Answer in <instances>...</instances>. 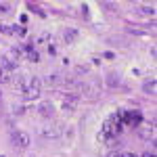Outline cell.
Masks as SVG:
<instances>
[{
  "instance_id": "1",
  "label": "cell",
  "mask_w": 157,
  "mask_h": 157,
  "mask_svg": "<svg viewBox=\"0 0 157 157\" xmlns=\"http://www.w3.org/2000/svg\"><path fill=\"white\" fill-rule=\"evenodd\" d=\"M32 143L29 134L27 132H21V130H13V145H17L19 149H27Z\"/></svg>"
},
{
  "instance_id": "2",
  "label": "cell",
  "mask_w": 157,
  "mask_h": 157,
  "mask_svg": "<svg viewBox=\"0 0 157 157\" xmlns=\"http://www.w3.org/2000/svg\"><path fill=\"white\" fill-rule=\"evenodd\" d=\"M78 101H80L78 94H65V97H63V109H65V111H73L75 105H78Z\"/></svg>"
},
{
  "instance_id": "3",
  "label": "cell",
  "mask_w": 157,
  "mask_h": 157,
  "mask_svg": "<svg viewBox=\"0 0 157 157\" xmlns=\"http://www.w3.org/2000/svg\"><path fill=\"white\" fill-rule=\"evenodd\" d=\"M0 67H2V69H6L9 73L17 71V63H15L11 57H0Z\"/></svg>"
},
{
  "instance_id": "4",
  "label": "cell",
  "mask_w": 157,
  "mask_h": 157,
  "mask_svg": "<svg viewBox=\"0 0 157 157\" xmlns=\"http://www.w3.org/2000/svg\"><path fill=\"white\" fill-rule=\"evenodd\" d=\"M38 113H40L42 117H52V115H55V107H52L50 103H42V105H38Z\"/></svg>"
},
{
  "instance_id": "5",
  "label": "cell",
  "mask_w": 157,
  "mask_h": 157,
  "mask_svg": "<svg viewBox=\"0 0 157 157\" xmlns=\"http://www.w3.org/2000/svg\"><path fill=\"white\" fill-rule=\"evenodd\" d=\"M78 36H80V32H78V29H73V27H67V29L63 32V38H65V42H67V44L75 42V40H78Z\"/></svg>"
},
{
  "instance_id": "6",
  "label": "cell",
  "mask_w": 157,
  "mask_h": 157,
  "mask_svg": "<svg viewBox=\"0 0 157 157\" xmlns=\"http://www.w3.org/2000/svg\"><path fill=\"white\" fill-rule=\"evenodd\" d=\"M40 134H42L44 138H59L63 132H61L59 128H42V130H40Z\"/></svg>"
},
{
  "instance_id": "7",
  "label": "cell",
  "mask_w": 157,
  "mask_h": 157,
  "mask_svg": "<svg viewBox=\"0 0 157 157\" xmlns=\"http://www.w3.org/2000/svg\"><path fill=\"white\" fill-rule=\"evenodd\" d=\"M155 86L157 82L151 78V80H147L145 84H143V90H145V94H151V97H155Z\"/></svg>"
},
{
  "instance_id": "8",
  "label": "cell",
  "mask_w": 157,
  "mask_h": 157,
  "mask_svg": "<svg viewBox=\"0 0 157 157\" xmlns=\"http://www.w3.org/2000/svg\"><path fill=\"white\" fill-rule=\"evenodd\" d=\"M27 86H29V92H40V88H42V80H40V78H29Z\"/></svg>"
},
{
  "instance_id": "9",
  "label": "cell",
  "mask_w": 157,
  "mask_h": 157,
  "mask_svg": "<svg viewBox=\"0 0 157 157\" xmlns=\"http://www.w3.org/2000/svg\"><path fill=\"white\" fill-rule=\"evenodd\" d=\"M25 6H27V11H32V13H36V15H40V17H46V13L42 11L38 4H34V2H25Z\"/></svg>"
},
{
  "instance_id": "10",
  "label": "cell",
  "mask_w": 157,
  "mask_h": 157,
  "mask_svg": "<svg viewBox=\"0 0 157 157\" xmlns=\"http://www.w3.org/2000/svg\"><path fill=\"white\" fill-rule=\"evenodd\" d=\"M126 32H128V34H134V36H145V34H147V29H140V27H132V25H130V27H126Z\"/></svg>"
},
{
  "instance_id": "11",
  "label": "cell",
  "mask_w": 157,
  "mask_h": 157,
  "mask_svg": "<svg viewBox=\"0 0 157 157\" xmlns=\"http://www.w3.org/2000/svg\"><path fill=\"white\" fill-rule=\"evenodd\" d=\"M13 78H11V73L6 71V69H2L0 67V84H6V82H11Z\"/></svg>"
},
{
  "instance_id": "12",
  "label": "cell",
  "mask_w": 157,
  "mask_h": 157,
  "mask_svg": "<svg viewBox=\"0 0 157 157\" xmlns=\"http://www.w3.org/2000/svg\"><path fill=\"white\" fill-rule=\"evenodd\" d=\"M138 136H140V138H145V140H149V138L153 140V128H145V130H140Z\"/></svg>"
},
{
  "instance_id": "13",
  "label": "cell",
  "mask_w": 157,
  "mask_h": 157,
  "mask_svg": "<svg viewBox=\"0 0 157 157\" xmlns=\"http://www.w3.org/2000/svg\"><path fill=\"white\" fill-rule=\"evenodd\" d=\"M25 57H27V59L29 61H34V63H38V61H40V55H38V50H27V52H25Z\"/></svg>"
},
{
  "instance_id": "14",
  "label": "cell",
  "mask_w": 157,
  "mask_h": 157,
  "mask_svg": "<svg viewBox=\"0 0 157 157\" xmlns=\"http://www.w3.org/2000/svg\"><path fill=\"white\" fill-rule=\"evenodd\" d=\"M21 55H23V50H21V48H11V59L15 61V63L21 59Z\"/></svg>"
},
{
  "instance_id": "15",
  "label": "cell",
  "mask_w": 157,
  "mask_h": 157,
  "mask_svg": "<svg viewBox=\"0 0 157 157\" xmlns=\"http://www.w3.org/2000/svg\"><path fill=\"white\" fill-rule=\"evenodd\" d=\"M46 82H48V84H57V82H61V75L59 73H48V75H46Z\"/></svg>"
},
{
  "instance_id": "16",
  "label": "cell",
  "mask_w": 157,
  "mask_h": 157,
  "mask_svg": "<svg viewBox=\"0 0 157 157\" xmlns=\"http://www.w3.org/2000/svg\"><path fill=\"white\" fill-rule=\"evenodd\" d=\"M11 2H0V13H2V15H4V13H11Z\"/></svg>"
},
{
  "instance_id": "17",
  "label": "cell",
  "mask_w": 157,
  "mask_h": 157,
  "mask_svg": "<svg viewBox=\"0 0 157 157\" xmlns=\"http://www.w3.org/2000/svg\"><path fill=\"white\" fill-rule=\"evenodd\" d=\"M13 34H17V36H25V27H23V25H15V27H13Z\"/></svg>"
},
{
  "instance_id": "18",
  "label": "cell",
  "mask_w": 157,
  "mask_h": 157,
  "mask_svg": "<svg viewBox=\"0 0 157 157\" xmlns=\"http://www.w3.org/2000/svg\"><path fill=\"white\" fill-rule=\"evenodd\" d=\"M107 82H109V86H115L117 82H120V78H115V73H109V75H107Z\"/></svg>"
},
{
  "instance_id": "19",
  "label": "cell",
  "mask_w": 157,
  "mask_h": 157,
  "mask_svg": "<svg viewBox=\"0 0 157 157\" xmlns=\"http://www.w3.org/2000/svg\"><path fill=\"white\" fill-rule=\"evenodd\" d=\"M140 13H145V15H151V17H153V15H155V9H153V6H140Z\"/></svg>"
},
{
  "instance_id": "20",
  "label": "cell",
  "mask_w": 157,
  "mask_h": 157,
  "mask_svg": "<svg viewBox=\"0 0 157 157\" xmlns=\"http://www.w3.org/2000/svg\"><path fill=\"white\" fill-rule=\"evenodd\" d=\"M25 111H27V109H25V107H23V105H17V107L13 109V113H15V115H23Z\"/></svg>"
},
{
  "instance_id": "21",
  "label": "cell",
  "mask_w": 157,
  "mask_h": 157,
  "mask_svg": "<svg viewBox=\"0 0 157 157\" xmlns=\"http://www.w3.org/2000/svg\"><path fill=\"white\" fill-rule=\"evenodd\" d=\"M75 73H78V75H84V73H88V67H86V65H78V67H75Z\"/></svg>"
},
{
  "instance_id": "22",
  "label": "cell",
  "mask_w": 157,
  "mask_h": 157,
  "mask_svg": "<svg viewBox=\"0 0 157 157\" xmlns=\"http://www.w3.org/2000/svg\"><path fill=\"white\" fill-rule=\"evenodd\" d=\"M0 34H6V36H11V34H13V27H9V25H0Z\"/></svg>"
},
{
  "instance_id": "23",
  "label": "cell",
  "mask_w": 157,
  "mask_h": 157,
  "mask_svg": "<svg viewBox=\"0 0 157 157\" xmlns=\"http://www.w3.org/2000/svg\"><path fill=\"white\" fill-rule=\"evenodd\" d=\"M107 157H124V153H121V151H113V149H111V151H107Z\"/></svg>"
},
{
  "instance_id": "24",
  "label": "cell",
  "mask_w": 157,
  "mask_h": 157,
  "mask_svg": "<svg viewBox=\"0 0 157 157\" xmlns=\"http://www.w3.org/2000/svg\"><path fill=\"white\" fill-rule=\"evenodd\" d=\"M103 57H105L107 61H113V59H115V52H111V50H105V52H103Z\"/></svg>"
},
{
  "instance_id": "25",
  "label": "cell",
  "mask_w": 157,
  "mask_h": 157,
  "mask_svg": "<svg viewBox=\"0 0 157 157\" xmlns=\"http://www.w3.org/2000/svg\"><path fill=\"white\" fill-rule=\"evenodd\" d=\"M101 6H105V9H109V11H113L117 4H115V2H101Z\"/></svg>"
},
{
  "instance_id": "26",
  "label": "cell",
  "mask_w": 157,
  "mask_h": 157,
  "mask_svg": "<svg viewBox=\"0 0 157 157\" xmlns=\"http://www.w3.org/2000/svg\"><path fill=\"white\" fill-rule=\"evenodd\" d=\"M48 55H52V57L57 55V46L55 44H48Z\"/></svg>"
},
{
  "instance_id": "27",
  "label": "cell",
  "mask_w": 157,
  "mask_h": 157,
  "mask_svg": "<svg viewBox=\"0 0 157 157\" xmlns=\"http://www.w3.org/2000/svg\"><path fill=\"white\" fill-rule=\"evenodd\" d=\"M138 157H155V151L151 149V151H147V153H143V155H138Z\"/></svg>"
},
{
  "instance_id": "28",
  "label": "cell",
  "mask_w": 157,
  "mask_h": 157,
  "mask_svg": "<svg viewBox=\"0 0 157 157\" xmlns=\"http://www.w3.org/2000/svg\"><path fill=\"white\" fill-rule=\"evenodd\" d=\"M124 157H138L136 153H124Z\"/></svg>"
}]
</instances>
